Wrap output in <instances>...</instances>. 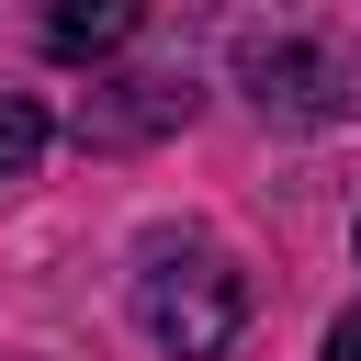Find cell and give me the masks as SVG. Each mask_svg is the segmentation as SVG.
<instances>
[{
  "mask_svg": "<svg viewBox=\"0 0 361 361\" xmlns=\"http://www.w3.org/2000/svg\"><path fill=\"white\" fill-rule=\"evenodd\" d=\"M135 316H147V338L158 350H180V361H214L226 338H237V316H248V282L226 271V259H158L147 282H135Z\"/></svg>",
  "mask_w": 361,
  "mask_h": 361,
  "instance_id": "cell-1",
  "label": "cell"
},
{
  "mask_svg": "<svg viewBox=\"0 0 361 361\" xmlns=\"http://www.w3.org/2000/svg\"><path fill=\"white\" fill-rule=\"evenodd\" d=\"M34 158H45V113H34L23 90H0V180H23Z\"/></svg>",
  "mask_w": 361,
  "mask_h": 361,
  "instance_id": "cell-5",
  "label": "cell"
},
{
  "mask_svg": "<svg viewBox=\"0 0 361 361\" xmlns=\"http://www.w3.org/2000/svg\"><path fill=\"white\" fill-rule=\"evenodd\" d=\"M327 361H361V316H338V327H327Z\"/></svg>",
  "mask_w": 361,
  "mask_h": 361,
  "instance_id": "cell-6",
  "label": "cell"
},
{
  "mask_svg": "<svg viewBox=\"0 0 361 361\" xmlns=\"http://www.w3.org/2000/svg\"><path fill=\"white\" fill-rule=\"evenodd\" d=\"M248 79H259V113H293V124H316V113H338V68H327L316 45H293V34H271V45H248Z\"/></svg>",
  "mask_w": 361,
  "mask_h": 361,
  "instance_id": "cell-2",
  "label": "cell"
},
{
  "mask_svg": "<svg viewBox=\"0 0 361 361\" xmlns=\"http://www.w3.org/2000/svg\"><path fill=\"white\" fill-rule=\"evenodd\" d=\"M180 102H192V90H169V79H124L113 102H90V135H147V124H180Z\"/></svg>",
  "mask_w": 361,
  "mask_h": 361,
  "instance_id": "cell-3",
  "label": "cell"
},
{
  "mask_svg": "<svg viewBox=\"0 0 361 361\" xmlns=\"http://www.w3.org/2000/svg\"><path fill=\"white\" fill-rule=\"evenodd\" d=\"M124 34H135V11H124V0H90V11H56V23H45V45H56V56H102V45H124Z\"/></svg>",
  "mask_w": 361,
  "mask_h": 361,
  "instance_id": "cell-4",
  "label": "cell"
}]
</instances>
